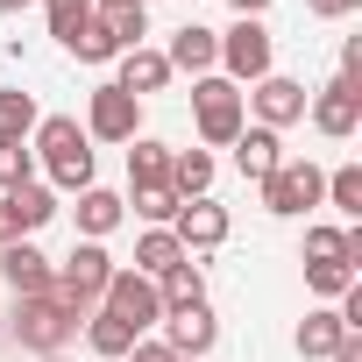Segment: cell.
I'll list each match as a JSON object with an SVG mask.
<instances>
[{
    "mask_svg": "<svg viewBox=\"0 0 362 362\" xmlns=\"http://www.w3.org/2000/svg\"><path fill=\"white\" fill-rule=\"evenodd\" d=\"M29 149H36L43 170H50V192H86V185H93V142H86V128H78L71 114H43Z\"/></svg>",
    "mask_w": 362,
    "mask_h": 362,
    "instance_id": "obj_1",
    "label": "cell"
},
{
    "mask_svg": "<svg viewBox=\"0 0 362 362\" xmlns=\"http://www.w3.org/2000/svg\"><path fill=\"white\" fill-rule=\"evenodd\" d=\"M107 29H114V43H121V50H142L149 15H142V8H121V15H107Z\"/></svg>",
    "mask_w": 362,
    "mask_h": 362,
    "instance_id": "obj_33",
    "label": "cell"
},
{
    "mask_svg": "<svg viewBox=\"0 0 362 362\" xmlns=\"http://www.w3.org/2000/svg\"><path fill=\"white\" fill-rule=\"evenodd\" d=\"M142 135V100L121 86H93L86 100V142H135Z\"/></svg>",
    "mask_w": 362,
    "mask_h": 362,
    "instance_id": "obj_7",
    "label": "cell"
},
{
    "mask_svg": "<svg viewBox=\"0 0 362 362\" xmlns=\"http://www.w3.org/2000/svg\"><path fill=\"white\" fill-rule=\"evenodd\" d=\"M107 277H114V256H107V242H78V249L57 263V284H50V291H57V298H64V305L86 320V313L100 305Z\"/></svg>",
    "mask_w": 362,
    "mask_h": 362,
    "instance_id": "obj_4",
    "label": "cell"
},
{
    "mask_svg": "<svg viewBox=\"0 0 362 362\" xmlns=\"http://www.w3.org/2000/svg\"><path fill=\"white\" fill-rule=\"evenodd\" d=\"M177 206H185V199H177L170 185H156V192H135V214H142L149 228H170V221H177Z\"/></svg>",
    "mask_w": 362,
    "mask_h": 362,
    "instance_id": "obj_31",
    "label": "cell"
},
{
    "mask_svg": "<svg viewBox=\"0 0 362 362\" xmlns=\"http://www.w3.org/2000/svg\"><path fill=\"white\" fill-rule=\"evenodd\" d=\"M121 8H142V0H93V15H121Z\"/></svg>",
    "mask_w": 362,
    "mask_h": 362,
    "instance_id": "obj_38",
    "label": "cell"
},
{
    "mask_svg": "<svg viewBox=\"0 0 362 362\" xmlns=\"http://www.w3.org/2000/svg\"><path fill=\"white\" fill-rule=\"evenodd\" d=\"M135 341H142V334H135L128 320H114L107 305H93V313H86V348H93L100 362H121V355H128Z\"/></svg>",
    "mask_w": 362,
    "mask_h": 362,
    "instance_id": "obj_18",
    "label": "cell"
},
{
    "mask_svg": "<svg viewBox=\"0 0 362 362\" xmlns=\"http://www.w3.org/2000/svg\"><path fill=\"white\" fill-rule=\"evenodd\" d=\"M177 362H185V355H177Z\"/></svg>",
    "mask_w": 362,
    "mask_h": 362,
    "instance_id": "obj_41",
    "label": "cell"
},
{
    "mask_svg": "<svg viewBox=\"0 0 362 362\" xmlns=\"http://www.w3.org/2000/svg\"><path fill=\"white\" fill-rule=\"evenodd\" d=\"M43 8H50V36H57L64 50H71V36L93 22V0H43Z\"/></svg>",
    "mask_w": 362,
    "mask_h": 362,
    "instance_id": "obj_27",
    "label": "cell"
},
{
    "mask_svg": "<svg viewBox=\"0 0 362 362\" xmlns=\"http://www.w3.org/2000/svg\"><path fill=\"white\" fill-rule=\"evenodd\" d=\"M170 192L177 199H206L214 192V149H170Z\"/></svg>",
    "mask_w": 362,
    "mask_h": 362,
    "instance_id": "obj_20",
    "label": "cell"
},
{
    "mask_svg": "<svg viewBox=\"0 0 362 362\" xmlns=\"http://www.w3.org/2000/svg\"><path fill=\"white\" fill-rule=\"evenodd\" d=\"M256 192H263V214L291 221V214H305V206H320V199H327V170H320V163H305V156H284Z\"/></svg>",
    "mask_w": 362,
    "mask_h": 362,
    "instance_id": "obj_5",
    "label": "cell"
},
{
    "mask_svg": "<svg viewBox=\"0 0 362 362\" xmlns=\"http://www.w3.org/2000/svg\"><path fill=\"white\" fill-rule=\"evenodd\" d=\"M0 277H8L15 298H43V291L57 284V263H50L36 242H8V249H0Z\"/></svg>",
    "mask_w": 362,
    "mask_h": 362,
    "instance_id": "obj_14",
    "label": "cell"
},
{
    "mask_svg": "<svg viewBox=\"0 0 362 362\" xmlns=\"http://www.w3.org/2000/svg\"><path fill=\"white\" fill-rule=\"evenodd\" d=\"M305 114H313V128H320L327 142H348V135L362 128V86H348V78H327L320 93H305Z\"/></svg>",
    "mask_w": 362,
    "mask_h": 362,
    "instance_id": "obj_10",
    "label": "cell"
},
{
    "mask_svg": "<svg viewBox=\"0 0 362 362\" xmlns=\"http://www.w3.org/2000/svg\"><path fill=\"white\" fill-rule=\"evenodd\" d=\"M121 93H163L170 86V64H163V50H121V78H114Z\"/></svg>",
    "mask_w": 362,
    "mask_h": 362,
    "instance_id": "obj_21",
    "label": "cell"
},
{
    "mask_svg": "<svg viewBox=\"0 0 362 362\" xmlns=\"http://www.w3.org/2000/svg\"><path fill=\"white\" fill-rule=\"evenodd\" d=\"M249 107H256V128L284 135L291 121H305V86H298V78H284V71H270V78H256Z\"/></svg>",
    "mask_w": 362,
    "mask_h": 362,
    "instance_id": "obj_12",
    "label": "cell"
},
{
    "mask_svg": "<svg viewBox=\"0 0 362 362\" xmlns=\"http://www.w3.org/2000/svg\"><path fill=\"white\" fill-rule=\"evenodd\" d=\"M177 263H185V249H177V235H170V228H149V235L135 242V263H128V270H142V277L156 284V277H163V270H177Z\"/></svg>",
    "mask_w": 362,
    "mask_h": 362,
    "instance_id": "obj_24",
    "label": "cell"
},
{
    "mask_svg": "<svg viewBox=\"0 0 362 362\" xmlns=\"http://www.w3.org/2000/svg\"><path fill=\"white\" fill-rule=\"evenodd\" d=\"M305 263H348V228H305Z\"/></svg>",
    "mask_w": 362,
    "mask_h": 362,
    "instance_id": "obj_29",
    "label": "cell"
},
{
    "mask_svg": "<svg viewBox=\"0 0 362 362\" xmlns=\"http://www.w3.org/2000/svg\"><path fill=\"white\" fill-rule=\"evenodd\" d=\"M50 214H57V192L50 185H15V192H0V249L8 242H36V228H50Z\"/></svg>",
    "mask_w": 362,
    "mask_h": 362,
    "instance_id": "obj_9",
    "label": "cell"
},
{
    "mask_svg": "<svg viewBox=\"0 0 362 362\" xmlns=\"http://www.w3.org/2000/svg\"><path fill=\"white\" fill-rule=\"evenodd\" d=\"M121 362H177V355H170V348H163V341H135V348H128V355H121Z\"/></svg>",
    "mask_w": 362,
    "mask_h": 362,
    "instance_id": "obj_34",
    "label": "cell"
},
{
    "mask_svg": "<svg viewBox=\"0 0 362 362\" xmlns=\"http://www.w3.org/2000/svg\"><path fill=\"white\" fill-rule=\"evenodd\" d=\"M22 8H29V0H0V15H22Z\"/></svg>",
    "mask_w": 362,
    "mask_h": 362,
    "instance_id": "obj_39",
    "label": "cell"
},
{
    "mask_svg": "<svg viewBox=\"0 0 362 362\" xmlns=\"http://www.w3.org/2000/svg\"><path fill=\"white\" fill-rule=\"evenodd\" d=\"M43 362H71V355H43Z\"/></svg>",
    "mask_w": 362,
    "mask_h": 362,
    "instance_id": "obj_40",
    "label": "cell"
},
{
    "mask_svg": "<svg viewBox=\"0 0 362 362\" xmlns=\"http://www.w3.org/2000/svg\"><path fill=\"white\" fill-rule=\"evenodd\" d=\"M170 235H177V249H185V256H206V249H221V242L235 235V221H228V206L206 192V199H185V206H177Z\"/></svg>",
    "mask_w": 362,
    "mask_h": 362,
    "instance_id": "obj_11",
    "label": "cell"
},
{
    "mask_svg": "<svg viewBox=\"0 0 362 362\" xmlns=\"http://www.w3.org/2000/svg\"><path fill=\"white\" fill-rule=\"evenodd\" d=\"M228 149H235V170L249 177V185H263V177H270V170L284 163V142H277L270 128H242V135H235Z\"/></svg>",
    "mask_w": 362,
    "mask_h": 362,
    "instance_id": "obj_17",
    "label": "cell"
},
{
    "mask_svg": "<svg viewBox=\"0 0 362 362\" xmlns=\"http://www.w3.org/2000/svg\"><path fill=\"white\" fill-rule=\"evenodd\" d=\"M36 121H43V114H36V100H29L22 86H15V93H0V142H29Z\"/></svg>",
    "mask_w": 362,
    "mask_h": 362,
    "instance_id": "obj_25",
    "label": "cell"
},
{
    "mask_svg": "<svg viewBox=\"0 0 362 362\" xmlns=\"http://www.w3.org/2000/svg\"><path fill=\"white\" fill-rule=\"evenodd\" d=\"M305 8H313L320 22H341V15H355V8H362V0H305Z\"/></svg>",
    "mask_w": 362,
    "mask_h": 362,
    "instance_id": "obj_35",
    "label": "cell"
},
{
    "mask_svg": "<svg viewBox=\"0 0 362 362\" xmlns=\"http://www.w3.org/2000/svg\"><path fill=\"white\" fill-rule=\"evenodd\" d=\"M163 64H170V71H192V78H206V71L221 64V36H214V29H199V22L170 29V50H163Z\"/></svg>",
    "mask_w": 362,
    "mask_h": 362,
    "instance_id": "obj_15",
    "label": "cell"
},
{
    "mask_svg": "<svg viewBox=\"0 0 362 362\" xmlns=\"http://www.w3.org/2000/svg\"><path fill=\"white\" fill-rule=\"evenodd\" d=\"M100 305H107L114 320H128L135 334H149V327L163 320V298H156V284H149L142 270H128V263H114V277H107V291H100Z\"/></svg>",
    "mask_w": 362,
    "mask_h": 362,
    "instance_id": "obj_8",
    "label": "cell"
},
{
    "mask_svg": "<svg viewBox=\"0 0 362 362\" xmlns=\"http://www.w3.org/2000/svg\"><path fill=\"white\" fill-rule=\"evenodd\" d=\"M78 327H86V320H78L57 291H43V298H15V341H22L29 355H64Z\"/></svg>",
    "mask_w": 362,
    "mask_h": 362,
    "instance_id": "obj_2",
    "label": "cell"
},
{
    "mask_svg": "<svg viewBox=\"0 0 362 362\" xmlns=\"http://www.w3.org/2000/svg\"><path fill=\"white\" fill-rule=\"evenodd\" d=\"M163 327V348L170 355H185V362H199L214 341H221V320H214V305H185V313H163L156 320Z\"/></svg>",
    "mask_w": 362,
    "mask_h": 362,
    "instance_id": "obj_13",
    "label": "cell"
},
{
    "mask_svg": "<svg viewBox=\"0 0 362 362\" xmlns=\"http://www.w3.org/2000/svg\"><path fill=\"white\" fill-rule=\"evenodd\" d=\"M305 284H313V291H320V298L334 305V298H341V291L355 284V270H348V263H305Z\"/></svg>",
    "mask_w": 362,
    "mask_h": 362,
    "instance_id": "obj_32",
    "label": "cell"
},
{
    "mask_svg": "<svg viewBox=\"0 0 362 362\" xmlns=\"http://www.w3.org/2000/svg\"><path fill=\"white\" fill-rule=\"evenodd\" d=\"M71 214H78V235H86V242H107V235L128 221V199H121V192H107V185H86Z\"/></svg>",
    "mask_w": 362,
    "mask_h": 362,
    "instance_id": "obj_16",
    "label": "cell"
},
{
    "mask_svg": "<svg viewBox=\"0 0 362 362\" xmlns=\"http://www.w3.org/2000/svg\"><path fill=\"white\" fill-rule=\"evenodd\" d=\"M327 362H362V334H348V341H341V348H334Z\"/></svg>",
    "mask_w": 362,
    "mask_h": 362,
    "instance_id": "obj_37",
    "label": "cell"
},
{
    "mask_svg": "<svg viewBox=\"0 0 362 362\" xmlns=\"http://www.w3.org/2000/svg\"><path fill=\"white\" fill-rule=\"evenodd\" d=\"M327 199H334L341 214H362V163H341V170H327Z\"/></svg>",
    "mask_w": 362,
    "mask_h": 362,
    "instance_id": "obj_30",
    "label": "cell"
},
{
    "mask_svg": "<svg viewBox=\"0 0 362 362\" xmlns=\"http://www.w3.org/2000/svg\"><path fill=\"white\" fill-rule=\"evenodd\" d=\"M228 8H235V22H263V8H270V0H228Z\"/></svg>",
    "mask_w": 362,
    "mask_h": 362,
    "instance_id": "obj_36",
    "label": "cell"
},
{
    "mask_svg": "<svg viewBox=\"0 0 362 362\" xmlns=\"http://www.w3.org/2000/svg\"><path fill=\"white\" fill-rule=\"evenodd\" d=\"M156 298H163V313H185V305H206V277H199V263L185 256L177 270H163V277H156Z\"/></svg>",
    "mask_w": 362,
    "mask_h": 362,
    "instance_id": "obj_23",
    "label": "cell"
},
{
    "mask_svg": "<svg viewBox=\"0 0 362 362\" xmlns=\"http://www.w3.org/2000/svg\"><path fill=\"white\" fill-rule=\"evenodd\" d=\"M71 57L78 64H107V57H121V43H114V29H107V15H93L78 36H71Z\"/></svg>",
    "mask_w": 362,
    "mask_h": 362,
    "instance_id": "obj_26",
    "label": "cell"
},
{
    "mask_svg": "<svg viewBox=\"0 0 362 362\" xmlns=\"http://www.w3.org/2000/svg\"><path fill=\"white\" fill-rule=\"evenodd\" d=\"M128 185H135V192H156V185H170V142H156V135H135V149H128Z\"/></svg>",
    "mask_w": 362,
    "mask_h": 362,
    "instance_id": "obj_19",
    "label": "cell"
},
{
    "mask_svg": "<svg viewBox=\"0 0 362 362\" xmlns=\"http://www.w3.org/2000/svg\"><path fill=\"white\" fill-rule=\"evenodd\" d=\"M341 341H348V327H341V313H334V305H320V313H305V320H298V355H305V362H327Z\"/></svg>",
    "mask_w": 362,
    "mask_h": 362,
    "instance_id": "obj_22",
    "label": "cell"
},
{
    "mask_svg": "<svg viewBox=\"0 0 362 362\" xmlns=\"http://www.w3.org/2000/svg\"><path fill=\"white\" fill-rule=\"evenodd\" d=\"M270 64H277V43L263 22H235L221 36V78L228 86H256V78H270Z\"/></svg>",
    "mask_w": 362,
    "mask_h": 362,
    "instance_id": "obj_6",
    "label": "cell"
},
{
    "mask_svg": "<svg viewBox=\"0 0 362 362\" xmlns=\"http://www.w3.org/2000/svg\"><path fill=\"white\" fill-rule=\"evenodd\" d=\"M29 177H36V149L29 142H0V192L29 185Z\"/></svg>",
    "mask_w": 362,
    "mask_h": 362,
    "instance_id": "obj_28",
    "label": "cell"
},
{
    "mask_svg": "<svg viewBox=\"0 0 362 362\" xmlns=\"http://www.w3.org/2000/svg\"><path fill=\"white\" fill-rule=\"evenodd\" d=\"M192 128H199V142H214V149H228L242 128H249V107H242V86H228V78H199L192 86Z\"/></svg>",
    "mask_w": 362,
    "mask_h": 362,
    "instance_id": "obj_3",
    "label": "cell"
}]
</instances>
